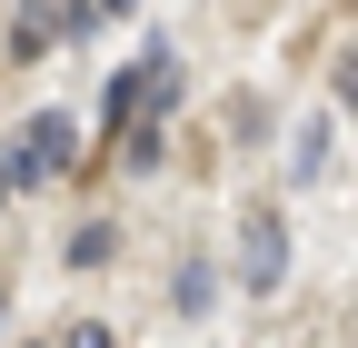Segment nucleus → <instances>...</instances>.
Instances as JSON below:
<instances>
[{"label":"nucleus","instance_id":"1","mask_svg":"<svg viewBox=\"0 0 358 348\" xmlns=\"http://www.w3.org/2000/svg\"><path fill=\"white\" fill-rule=\"evenodd\" d=\"M70 119L60 110H30V129H20V140H10V159H20V180H60V169H70Z\"/></svg>","mask_w":358,"mask_h":348},{"label":"nucleus","instance_id":"2","mask_svg":"<svg viewBox=\"0 0 358 348\" xmlns=\"http://www.w3.org/2000/svg\"><path fill=\"white\" fill-rule=\"evenodd\" d=\"M239 279H249V289H279V279H289V229H279V209H249V229H239Z\"/></svg>","mask_w":358,"mask_h":348},{"label":"nucleus","instance_id":"3","mask_svg":"<svg viewBox=\"0 0 358 348\" xmlns=\"http://www.w3.org/2000/svg\"><path fill=\"white\" fill-rule=\"evenodd\" d=\"M110 249H120V239H110V219H80L60 259H70V269H100V259H110Z\"/></svg>","mask_w":358,"mask_h":348},{"label":"nucleus","instance_id":"4","mask_svg":"<svg viewBox=\"0 0 358 348\" xmlns=\"http://www.w3.org/2000/svg\"><path fill=\"white\" fill-rule=\"evenodd\" d=\"M338 100L358 110V50H338Z\"/></svg>","mask_w":358,"mask_h":348},{"label":"nucleus","instance_id":"5","mask_svg":"<svg viewBox=\"0 0 358 348\" xmlns=\"http://www.w3.org/2000/svg\"><path fill=\"white\" fill-rule=\"evenodd\" d=\"M70 348H120V338L110 328H70Z\"/></svg>","mask_w":358,"mask_h":348}]
</instances>
